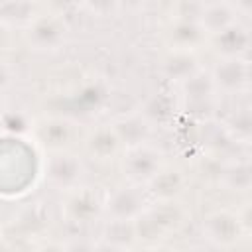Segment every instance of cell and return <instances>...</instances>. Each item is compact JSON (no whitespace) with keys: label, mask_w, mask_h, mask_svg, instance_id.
I'll list each match as a JSON object with an SVG mask.
<instances>
[{"label":"cell","mask_w":252,"mask_h":252,"mask_svg":"<svg viewBox=\"0 0 252 252\" xmlns=\"http://www.w3.org/2000/svg\"><path fill=\"white\" fill-rule=\"evenodd\" d=\"M181 220H183V211L173 201L150 205L134 220L136 238L138 240H146V242L158 246V240H161L167 232L179 228Z\"/></svg>","instance_id":"obj_1"},{"label":"cell","mask_w":252,"mask_h":252,"mask_svg":"<svg viewBox=\"0 0 252 252\" xmlns=\"http://www.w3.org/2000/svg\"><path fill=\"white\" fill-rule=\"evenodd\" d=\"M161 167H163V156L158 148L150 144L128 148L122 159L124 175L132 185H146Z\"/></svg>","instance_id":"obj_2"},{"label":"cell","mask_w":252,"mask_h":252,"mask_svg":"<svg viewBox=\"0 0 252 252\" xmlns=\"http://www.w3.org/2000/svg\"><path fill=\"white\" fill-rule=\"evenodd\" d=\"M150 207V197L142 185L116 187L104 201V213L116 220H136Z\"/></svg>","instance_id":"obj_3"},{"label":"cell","mask_w":252,"mask_h":252,"mask_svg":"<svg viewBox=\"0 0 252 252\" xmlns=\"http://www.w3.org/2000/svg\"><path fill=\"white\" fill-rule=\"evenodd\" d=\"M65 217L75 224H91L104 213V201L98 191L93 187L79 185L67 191V199L63 203Z\"/></svg>","instance_id":"obj_4"},{"label":"cell","mask_w":252,"mask_h":252,"mask_svg":"<svg viewBox=\"0 0 252 252\" xmlns=\"http://www.w3.org/2000/svg\"><path fill=\"white\" fill-rule=\"evenodd\" d=\"M28 43L37 51H55L63 45L67 28L57 14H37L26 28Z\"/></svg>","instance_id":"obj_5"},{"label":"cell","mask_w":252,"mask_h":252,"mask_svg":"<svg viewBox=\"0 0 252 252\" xmlns=\"http://www.w3.org/2000/svg\"><path fill=\"white\" fill-rule=\"evenodd\" d=\"M45 177L53 187L71 191L81 185L83 161L69 152H51L45 159Z\"/></svg>","instance_id":"obj_6"},{"label":"cell","mask_w":252,"mask_h":252,"mask_svg":"<svg viewBox=\"0 0 252 252\" xmlns=\"http://www.w3.org/2000/svg\"><path fill=\"white\" fill-rule=\"evenodd\" d=\"M246 226L238 213L232 211H215L203 220V234L209 242L217 246H232L236 244L244 234Z\"/></svg>","instance_id":"obj_7"},{"label":"cell","mask_w":252,"mask_h":252,"mask_svg":"<svg viewBox=\"0 0 252 252\" xmlns=\"http://www.w3.org/2000/svg\"><path fill=\"white\" fill-rule=\"evenodd\" d=\"M215 91H222V93H240L248 89V81H250V69H248V61L242 57H230V59H220L217 63V67L211 73Z\"/></svg>","instance_id":"obj_8"},{"label":"cell","mask_w":252,"mask_h":252,"mask_svg":"<svg viewBox=\"0 0 252 252\" xmlns=\"http://www.w3.org/2000/svg\"><path fill=\"white\" fill-rule=\"evenodd\" d=\"M35 142L51 152H67V146L71 144L75 136V126L67 118H45L41 122H35L32 128Z\"/></svg>","instance_id":"obj_9"},{"label":"cell","mask_w":252,"mask_h":252,"mask_svg":"<svg viewBox=\"0 0 252 252\" xmlns=\"http://www.w3.org/2000/svg\"><path fill=\"white\" fill-rule=\"evenodd\" d=\"M146 185H148L146 193L150 199H156L158 203H169L183 193L185 177L177 169L161 167Z\"/></svg>","instance_id":"obj_10"},{"label":"cell","mask_w":252,"mask_h":252,"mask_svg":"<svg viewBox=\"0 0 252 252\" xmlns=\"http://www.w3.org/2000/svg\"><path fill=\"white\" fill-rule=\"evenodd\" d=\"M211 37H213L215 51L219 55H222V59H230V57H242L244 59V53L248 51V45H250L248 28L238 24V22L228 26L226 30L211 35Z\"/></svg>","instance_id":"obj_11"},{"label":"cell","mask_w":252,"mask_h":252,"mask_svg":"<svg viewBox=\"0 0 252 252\" xmlns=\"http://www.w3.org/2000/svg\"><path fill=\"white\" fill-rule=\"evenodd\" d=\"M207 39L205 30L195 20H175L167 32L171 51H193Z\"/></svg>","instance_id":"obj_12"},{"label":"cell","mask_w":252,"mask_h":252,"mask_svg":"<svg viewBox=\"0 0 252 252\" xmlns=\"http://www.w3.org/2000/svg\"><path fill=\"white\" fill-rule=\"evenodd\" d=\"M118 140L122 146L128 148H136L142 144H148L150 132H152V124L146 120L144 114H128V116H120L114 124H112Z\"/></svg>","instance_id":"obj_13"},{"label":"cell","mask_w":252,"mask_h":252,"mask_svg":"<svg viewBox=\"0 0 252 252\" xmlns=\"http://www.w3.org/2000/svg\"><path fill=\"white\" fill-rule=\"evenodd\" d=\"M236 24V6L228 2H213L203 4L199 14V26L205 30L207 35H215L228 26Z\"/></svg>","instance_id":"obj_14"},{"label":"cell","mask_w":252,"mask_h":252,"mask_svg":"<svg viewBox=\"0 0 252 252\" xmlns=\"http://www.w3.org/2000/svg\"><path fill=\"white\" fill-rule=\"evenodd\" d=\"M85 146H87L89 156H93V158L98 159V161H108V159H112V158L120 152V148H122V144H120V140H118L114 128L108 126V124L94 128V130L87 136Z\"/></svg>","instance_id":"obj_15"},{"label":"cell","mask_w":252,"mask_h":252,"mask_svg":"<svg viewBox=\"0 0 252 252\" xmlns=\"http://www.w3.org/2000/svg\"><path fill=\"white\" fill-rule=\"evenodd\" d=\"M136 226L134 220H116L108 219L102 226V242L116 250L128 252L136 244Z\"/></svg>","instance_id":"obj_16"},{"label":"cell","mask_w":252,"mask_h":252,"mask_svg":"<svg viewBox=\"0 0 252 252\" xmlns=\"http://www.w3.org/2000/svg\"><path fill=\"white\" fill-rule=\"evenodd\" d=\"M197 71L201 69L193 51H171L163 61V73L171 81L183 83L189 77H193Z\"/></svg>","instance_id":"obj_17"},{"label":"cell","mask_w":252,"mask_h":252,"mask_svg":"<svg viewBox=\"0 0 252 252\" xmlns=\"http://www.w3.org/2000/svg\"><path fill=\"white\" fill-rule=\"evenodd\" d=\"M181 89H183L185 98L193 104H205L215 94V85H213L211 73H203V71H197L193 77L183 81Z\"/></svg>","instance_id":"obj_18"},{"label":"cell","mask_w":252,"mask_h":252,"mask_svg":"<svg viewBox=\"0 0 252 252\" xmlns=\"http://www.w3.org/2000/svg\"><path fill=\"white\" fill-rule=\"evenodd\" d=\"M220 179L232 191H248L250 183H252L250 163L246 159H238V161H232V163L224 165L220 169Z\"/></svg>","instance_id":"obj_19"},{"label":"cell","mask_w":252,"mask_h":252,"mask_svg":"<svg viewBox=\"0 0 252 252\" xmlns=\"http://www.w3.org/2000/svg\"><path fill=\"white\" fill-rule=\"evenodd\" d=\"M35 16V6L28 2H0V24L4 26L18 24L28 28Z\"/></svg>","instance_id":"obj_20"},{"label":"cell","mask_w":252,"mask_h":252,"mask_svg":"<svg viewBox=\"0 0 252 252\" xmlns=\"http://www.w3.org/2000/svg\"><path fill=\"white\" fill-rule=\"evenodd\" d=\"M0 126L12 136H24V134L32 132L33 122H32L30 114L22 108H4L2 118H0Z\"/></svg>","instance_id":"obj_21"},{"label":"cell","mask_w":252,"mask_h":252,"mask_svg":"<svg viewBox=\"0 0 252 252\" xmlns=\"http://www.w3.org/2000/svg\"><path fill=\"white\" fill-rule=\"evenodd\" d=\"M226 128L236 138V142H244L246 144L250 140V112H248V108L246 106L238 108L230 116V120L226 122Z\"/></svg>","instance_id":"obj_22"},{"label":"cell","mask_w":252,"mask_h":252,"mask_svg":"<svg viewBox=\"0 0 252 252\" xmlns=\"http://www.w3.org/2000/svg\"><path fill=\"white\" fill-rule=\"evenodd\" d=\"M65 250L67 252H96V246H94V242L83 238V240H75V242L67 244Z\"/></svg>","instance_id":"obj_23"},{"label":"cell","mask_w":252,"mask_h":252,"mask_svg":"<svg viewBox=\"0 0 252 252\" xmlns=\"http://www.w3.org/2000/svg\"><path fill=\"white\" fill-rule=\"evenodd\" d=\"M12 83V69L6 61L0 59V93H4Z\"/></svg>","instance_id":"obj_24"},{"label":"cell","mask_w":252,"mask_h":252,"mask_svg":"<svg viewBox=\"0 0 252 252\" xmlns=\"http://www.w3.org/2000/svg\"><path fill=\"white\" fill-rule=\"evenodd\" d=\"M10 41H12V33H10V28L0 24V53H4L8 47H10Z\"/></svg>","instance_id":"obj_25"},{"label":"cell","mask_w":252,"mask_h":252,"mask_svg":"<svg viewBox=\"0 0 252 252\" xmlns=\"http://www.w3.org/2000/svg\"><path fill=\"white\" fill-rule=\"evenodd\" d=\"M35 252H67L65 246L61 242H55V240H49V242H43Z\"/></svg>","instance_id":"obj_26"},{"label":"cell","mask_w":252,"mask_h":252,"mask_svg":"<svg viewBox=\"0 0 252 252\" xmlns=\"http://www.w3.org/2000/svg\"><path fill=\"white\" fill-rule=\"evenodd\" d=\"M146 252H177V250L167 248V246H152V248H150V250H146Z\"/></svg>","instance_id":"obj_27"},{"label":"cell","mask_w":252,"mask_h":252,"mask_svg":"<svg viewBox=\"0 0 252 252\" xmlns=\"http://www.w3.org/2000/svg\"><path fill=\"white\" fill-rule=\"evenodd\" d=\"M0 252H12V248H10V244L0 236Z\"/></svg>","instance_id":"obj_28"},{"label":"cell","mask_w":252,"mask_h":252,"mask_svg":"<svg viewBox=\"0 0 252 252\" xmlns=\"http://www.w3.org/2000/svg\"><path fill=\"white\" fill-rule=\"evenodd\" d=\"M2 112H4V104H2V100H0V118H2Z\"/></svg>","instance_id":"obj_29"}]
</instances>
